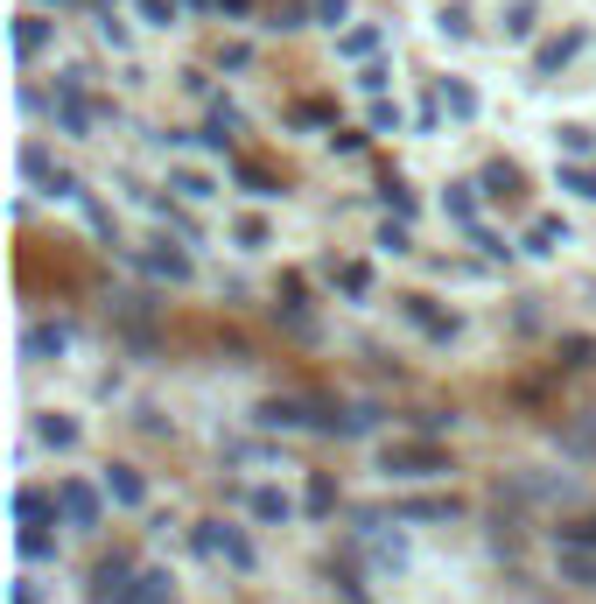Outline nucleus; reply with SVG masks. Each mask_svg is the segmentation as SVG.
<instances>
[{"label": "nucleus", "instance_id": "obj_1", "mask_svg": "<svg viewBox=\"0 0 596 604\" xmlns=\"http://www.w3.org/2000/svg\"><path fill=\"white\" fill-rule=\"evenodd\" d=\"M436 471H450L436 450H386V478H436Z\"/></svg>", "mask_w": 596, "mask_h": 604}, {"label": "nucleus", "instance_id": "obj_2", "mask_svg": "<svg viewBox=\"0 0 596 604\" xmlns=\"http://www.w3.org/2000/svg\"><path fill=\"white\" fill-rule=\"evenodd\" d=\"M106 492L119 499V506H141V499H147V492H141V478H133L127 464H113V471H106Z\"/></svg>", "mask_w": 596, "mask_h": 604}, {"label": "nucleus", "instance_id": "obj_3", "mask_svg": "<svg viewBox=\"0 0 596 604\" xmlns=\"http://www.w3.org/2000/svg\"><path fill=\"white\" fill-rule=\"evenodd\" d=\"M561 569H569L583 591H596V555H561Z\"/></svg>", "mask_w": 596, "mask_h": 604}, {"label": "nucleus", "instance_id": "obj_4", "mask_svg": "<svg viewBox=\"0 0 596 604\" xmlns=\"http://www.w3.org/2000/svg\"><path fill=\"white\" fill-rule=\"evenodd\" d=\"M14 42H22V56H36L42 50V22H22V28H14Z\"/></svg>", "mask_w": 596, "mask_h": 604}]
</instances>
